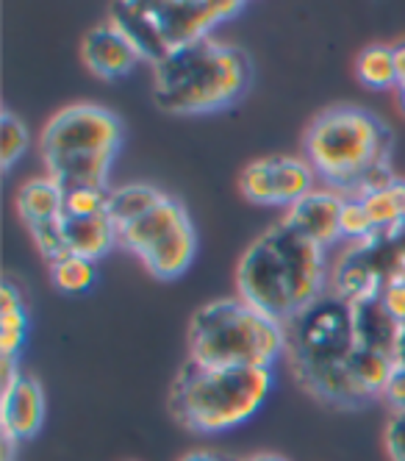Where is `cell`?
I'll return each instance as SVG.
<instances>
[{
	"instance_id": "44dd1931",
	"label": "cell",
	"mask_w": 405,
	"mask_h": 461,
	"mask_svg": "<svg viewBox=\"0 0 405 461\" xmlns=\"http://www.w3.org/2000/svg\"><path fill=\"white\" fill-rule=\"evenodd\" d=\"M112 192L100 186H78L64 192V212L61 217H94V214H109Z\"/></svg>"
},
{
	"instance_id": "1f68e13d",
	"label": "cell",
	"mask_w": 405,
	"mask_h": 461,
	"mask_svg": "<svg viewBox=\"0 0 405 461\" xmlns=\"http://www.w3.org/2000/svg\"><path fill=\"white\" fill-rule=\"evenodd\" d=\"M242 461H289V458L275 456V453H256V456H248V458H242Z\"/></svg>"
},
{
	"instance_id": "e575fe53",
	"label": "cell",
	"mask_w": 405,
	"mask_h": 461,
	"mask_svg": "<svg viewBox=\"0 0 405 461\" xmlns=\"http://www.w3.org/2000/svg\"><path fill=\"white\" fill-rule=\"evenodd\" d=\"M402 225H405V194H402Z\"/></svg>"
},
{
	"instance_id": "f546056e",
	"label": "cell",
	"mask_w": 405,
	"mask_h": 461,
	"mask_svg": "<svg viewBox=\"0 0 405 461\" xmlns=\"http://www.w3.org/2000/svg\"><path fill=\"white\" fill-rule=\"evenodd\" d=\"M394 70H397V86H405V42L394 48Z\"/></svg>"
},
{
	"instance_id": "8fae6325",
	"label": "cell",
	"mask_w": 405,
	"mask_h": 461,
	"mask_svg": "<svg viewBox=\"0 0 405 461\" xmlns=\"http://www.w3.org/2000/svg\"><path fill=\"white\" fill-rule=\"evenodd\" d=\"M342 206L345 194L336 189H311L306 197L286 209L284 222L309 242L328 248L342 237Z\"/></svg>"
},
{
	"instance_id": "484cf974",
	"label": "cell",
	"mask_w": 405,
	"mask_h": 461,
	"mask_svg": "<svg viewBox=\"0 0 405 461\" xmlns=\"http://www.w3.org/2000/svg\"><path fill=\"white\" fill-rule=\"evenodd\" d=\"M383 445L392 461H405V411H394L383 428Z\"/></svg>"
},
{
	"instance_id": "4dcf8cb0",
	"label": "cell",
	"mask_w": 405,
	"mask_h": 461,
	"mask_svg": "<svg viewBox=\"0 0 405 461\" xmlns=\"http://www.w3.org/2000/svg\"><path fill=\"white\" fill-rule=\"evenodd\" d=\"M394 367H405V325L400 328V339H397V353H394Z\"/></svg>"
},
{
	"instance_id": "d6986e66",
	"label": "cell",
	"mask_w": 405,
	"mask_h": 461,
	"mask_svg": "<svg viewBox=\"0 0 405 461\" xmlns=\"http://www.w3.org/2000/svg\"><path fill=\"white\" fill-rule=\"evenodd\" d=\"M356 73L364 86L369 89H392L397 86V70H394V48L386 45H369L361 50L356 61Z\"/></svg>"
},
{
	"instance_id": "836d02e7",
	"label": "cell",
	"mask_w": 405,
	"mask_h": 461,
	"mask_svg": "<svg viewBox=\"0 0 405 461\" xmlns=\"http://www.w3.org/2000/svg\"><path fill=\"white\" fill-rule=\"evenodd\" d=\"M400 104H402V109H405V86H400Z\"/></svg>"
},
{
	"instance_id": "7a4b0ae2",
	"label": "cell",
	"mask_w": 405,
	"mask_h": 461,
	"mask_svg": "<svg viewBox=\"0 0 405 461\" xmlns=\"http://www.w3.org/2000/svg\"><path fill=\"white\" fill-rule=\"evenodd\" d=\"M353 350V306L336 292H325L286 322V358L292 373L302 389L328 406L361 409L375 401L347 367Z\"/></svg>"
},
{
	"instance_id": "7c38bea8",
	"label": "cell",
	"mask_w": 405,
	"mask_h": 461,
	"mask_svg": "<svg viewBox=\"0 0 405 461\" xmlns=\"http://www.w3.org/2000/svg\"><path fill=\"white\" fill-rule=\"evenodd\" d=\"M81 59L86 64V70L97 76L100 81L125 78L142 61L137 48H133L122 31L109 20L86 31V37L81 42Z\"/></svg>"
},
{
	"instance_id": "d4e9b609",
	"label": "cell",
	"mask_w": 405,
	"mask_h": 461,
	"mask_svg": "<svg viewBox=\"0 0 405 461\" xmlns=\"http://www.w3.org/2000/svg\"><path fill=\"white\" fill-rule=\"evenodd\" d=\"M381 301L383 306L392 312V317L405 325V276L400 273H389L386 276V284H383V292H381Z\"/></svg>"
},
{
	"instance_id": "e0dca14e",
	"label": "cell",
	"mask_w": 405,
	"mask_h": 461,
	"mask_svg": "<svg viewBox=\"0 0 405 461\" xmlns=\"http://www.w3.org/2000/svg\"><path fill=\"white\" fill-rule=\"evenodd\" d=\"M164 192L150 186V184H128L112 192V201H109V220L114 222L117 230L133 225L140 217H145L148 212H153L161 201H164Z\"/></svg>"
},
{
	"instance_id": "5bb4252c",
	"label": "cell",
	"mask_w": 405,
	"mask_h": 461,
	"mask_svg": "<svg viewBox=\"0 0 405 461\" xmlns=\"http://www.w3.org/2000/svg\"><path fill=\"white\" fill-rule=\"evenodd\" d=\"M350 306H353L356 348H364V350H373V353L394 358L402 325L383 306L381 294H375V298H364V301L350 303Z\"/></svg>"
},
{
	"instance_id": "f1b7e54d",
	"label": "cell",
	"mask_w": 405,
	"mask_h": 461,
	"mask_svg": "<svg viewBox=\"0 0 405 461\" xmlns=\"http://www.w3.org/2000/svg\"><path fill=\"white\" fill-rule=\"evenodd\" d=\"M181 461H233V458L230 456H222L217 450H192Z\"/></svg>"
},
{
	"instance_id": "4fadbf2b",
	"label": "cell",
	"mask_w": 405,
	"mask_h": 461,
	"mask_svg": "<svg viewBox=\"0 0 405 461\" xmlns=\"http://www.w3.org/2000/svg\"><path fill=\"white\" fill-rule=\"evenodd\" d=\"M0 422H4V434H9L14 442H28L42 431L45 389L37 378L20 373L9 386H4V394H0Z\"/></svg>"
},
{
	"instance_id": "ba28073f",
	"label": "cell",
	"mask_w": 405,
	"mask_h": 461,
	"mask_svg": "<svg viewBox=\"0 0 405 461\" xmlns=\"http://www.w3.org/2000/svg\"><path fill=\"white\" fill-rule=\"evenodd\" d=\"M245 12L242 0H120L109 9L128 42L153 68L170 53L212 37V31Z\"/></svg>"
},
{
	"instance_id": "ac0fdd59",
	"label": "cell",
	"mask_w": 405,
	"mask_h": 461,
	"mask_svg": "<svg viewBox=\"0 0 405 461\" xmlns=\"http://www.w3.org/2000/svg\"><path fill=\"white\" fill-rule=\"evenodd\" d=\"M347 367L353 373V378L373 394V398H378V394H383L392 373H394V358L389 356H381V353H373V350H364V348H356L347 358Z\"/></svg>"
},
{
	"instance_id": "ffe728a7",
	"label": "cell",
	"mask_w": 405,
	"mask_h": 461,
	"mask_svg": "<svg viewBox=\"0 0 405 461\" xmlns=\"http://www.w3.org/2000/svg\"><path fill=\"white\" fill-rule=\"evenodd\" d=\"M50 281L58 292H67V294H81L86 292L97 273H94V261H86V258H78V256H61L56 261H50Z\"/></svg>"
},
{
	"instance_id": "603a6c76",
	"label": "cell",
	"mask_w": 405,
	"mask_h": 461,
	"mask_svg": "<svg viewBox=\"0 0 405 461\" xmlns=\"http://www.w3.org/2000/svg\"><path fill=\"white\" fill-rule=\"evenodd\" d=\"M28 337V312L12 309V312H0V358H14L22 350Z\"/></svg>"
},
{
	"instance_id": "4316f807",
	"label": "cell",
	"mask_w": 405,
	"mask_h": 461,
	"mask_svg": "<svg viewBox=\"0 0 405 461\" xmlns=\"http://www.w3.org/2000/svg\"><path fill=\"white\" fill-rule=\"evenodd\" d=\"M383 398L394 411H405V367H394V373L383 389Z\"/></svg>"
},
{
	"instance_id": "30bf717a",
	"label": "cell",
	"mask_w": 405,
	"mask_h": 461,
	"mask_svg": "<svg viewBox=\"0 0 405 461\" xmlns=\"http://www.w3.org/2000/svg\"><path fill=\"white\" fill-rule=\"evenodd\" d=\"M314 167L294 156H266L248 164L242 173V194L258 206H292L314 186Z\"/></svg>"
},
{
	"instance_id": "3957f363",
	"label": "cell",
	"mask_w": 405,
	"mask_h": 461,
	"mask_svg": "<svg viewBox=\"0 0 405 461\" xmlns=\"http://www.w3.org/2000/svg\"><path fill=\"white\" fill-rule=\"evenodd\" d=\"M250 81V56L242 48L206 37L156 64L153 101L170 114H212L239 101Z\"/></svg>"
},
{
	"instance_id": "2e32d148",
	"label": "cell",
	"mask_w": 405,
	"mask_h": 461,
	"mask_svg": "<svg viewBox=\"0 0 405 461\" xmlns=\"http://www.w3.org/2000/svg\"><path fill=\"white\" fill-rule=\"evenodd\" d=\"M17 212L25 225L58 220L64 212V189L53 178H31L17 192Z\"/></svg>"
},
{
	"instance_id": "9a60e30c",
	"label": "cell",
	"mask_w": 405,
	"mask_h": 461,
	"mask_svg": "<svg viewBox=\"0 0 405 461\" xmlns=\"http://www.w3.org/2000/svg\"><path fill=\"white\" fill-rule=\"evenodd\" d=\"M61 237H64L67 256L97 261L117 245V228L109 220V214L61 217Z\"/></svg>"
},
{
	"instance_id": "83f0119b",
	"label": "cell",
	"mask_w": 405,
	"mask_h": 461,
	"mask_svg": "<svg viewBox=\"0 0 405 461\" xmlns=\"http://www.w3.org/2000/svg\"><path fill=\"white\" fill-rule=\"evenodd\" d=\"M12 309H22V292L6 281L4 289H0V312H12Z\"/></svg>"
},
{
	"instance_id": "6da1fadb",
	"label": "cell",
	"mask_w": 405,
	"mask_h": 461,
	"mask_svg": "<svg viewBox=\"0 0 405 461\" xmlns=\"http://www.w3.org/2000/svg\"><path fill=\"white\" fill-rule=\"evenodd\" d=\"M325 284V248L300 237L284 220L256 237L236 267L239 298L284 325L320 301Z\"/></svg>"
},
{
	"instance_id": "277c9868",
	"label": "cell",
	"mask_w": 405,
	"mask_h": 461,
	"mask_svg": "<svg viewBox=\"0 0 405 461\" xmlns=\"http://www.w3.org/2000/svg\"><path fill=\"white\" fill-rule=\"evenodd\" d=\"M286 356V325L239 301H212L189 322V361L214 370H273Z\"/></svg>"
},
{
	"instance_id": "52a82bcc",
	"label": "cell",
	"mask_w": 405,
	"mask_h": 461,
	"mask_svg": "<svg viewBox=\"0 0 405 461\" xmlns=\"http://www.w3.org/2000/svg\"><path fill=\"white\" fill-rule=\"evenodd\" d=\"M273 386V370H214L186 361L170 389V414L186 431L222 434L248 422Z\"/></svg>"
},
{
	"instance_id": "9c48e42d",
	"label": "cell",
	"mask_w": 405,
	"mask_h": 461,
	"mask_svg": "<svg viewBox=\"0 0 405 461\" xmlns=\"http://www.w3.org/2000/svg\"><path fill=\"white\" fill-rule=\"evenodd\" d=\"M117 245L140 256L142 265L161 281L184 276L197 253V237L189 212L170 194L133 225L117 230Z\"/></svg>"
},
{
	"instance_id": "5b68a950",
	"label": "cell",
	"mask_w": 405,
	"mask_h": 461,
	"mask_svg": "<svg viewBox=\"0 0 405 461\" xmlns=\"http://www.w3.org/2000/svg\"><path fill=\"white\" fill-rule=\"evenodd\" d=\"M122 120L100 104H73L50 117L42 131L48 178L64 192L78 186L109 189L112 164L122 148Z\"/></svg>"
},
{
	"instance_id": "8992f818",
	"label": "cell",
	"mask_w": 405,
	"mask_h": 461,
	"mask_svg": "<svg viewBox=\"0 0 405 461\" xmlns=\"http://www.w3.org/2000/svg\"><path fill=\"white\" fill-rule=\"evenodd\" d=\"M309 164L336 192H358L369 173L392 156V131L381 117L358 106L320 112L306 134Z\"/></svg>"
},
{
	"instance_id": "cb8c5ba5",
	"label": "cell",
	"mask_w": 405,
	"mask_h": 461,
	"mask_svg": "<svg viewBox=\"0 0 405 461\" xmlns=\"http://www.w3.org/2000/svg\"><path fill=\"white\" fill-rule=\"evenodd\" d=\"M378 234L373 220H369L361 197H345V206H342V237L361 242H369Z\"/></svg>"
},
{
	"instance_id": "d6a6232c",
	"label": "cell",
	"mask_w": 405,
	"mask_h": 461,
	"mask_svg": "<svg viewBox=\"0 0 405 461\" xmlns=\"http://www.w3.org/2000/svg\"><path fill=\"white\" fill-rule=\"evenodd\" d=\"M12 456H14V439L4 434V461H12Z\"/></svg>"
},
{
	"instance_id": "7402d4cb",
	"label": "cell",
	"mask_w": 405,
	"mask_h": 461,
	"mask_svg": "<svg viewBox=\"0 0 405 461\" xmlns=\"http://www.w3.org/2000/svg\"><path fill=\"white\" fill-rule=\"evenodd\" d=\"M25 150H28V128L9 109H4V114H0V167H4V173L14 167V161Z\"/></svg>"
}]
</instances>
